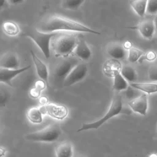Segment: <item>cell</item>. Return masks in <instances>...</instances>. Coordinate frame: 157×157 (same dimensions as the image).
<instances>
[{"instance_id": "cell-27", "label": "cell", "mask_w": 157, "mask_h": 157, "mask_svg": "<svg viewBox=\"0 0 157 157\" xmlns=\"http://www.w3.org/2000/svg\"><path fill=\"white\" fill-rule=\"evenodd\" d=\"M148 76L151 81L157 82V65H152L149 67Z\"/></svg>"}, {"instance_id": "cell-29", "label": "cell", "mask_w": 157, "mask_h": 157, "mask_svg": "<svg viewBox=\"0 0 157 157\" xmlns=\"http://www.w3.org/2000/svg\"><path fill=\"white\" fill-rule=\"evenodd\" d=\"M40 93H41V91H40L36 88L33 87L29 90V96L32 98H34V99L39 98H40L39 96L40 95Z\"/></svg>"}, {"instance_id": "cell-19", "label": "cell", "mask_w": 157, "mask_h": 157, "mask_svg": "<svg viewBox=\"0 0 157 157\" xmlns=\"http://www.w3.org/2000/svg\"><path fill=\"white\" fill-rule=\"evenodd\" d=\"M131 86L148 94L157 92V84L153 83H132Z\"/></svg>"}, {"instance_id": "cell-10", "label": "cell", "mask_w": 157, "mask_h": 157, "mask_svg": "<svg viewBox=\"0 0 157 157\" xmlns=\"http://www.w3.org/2000/svg\"><path fill=\"white\" fill-rule=\"evenodd\" d=\"M128 104L135 113L145 115L148 109V96L147 94H143L133 99Z\"/></svg>"}, {"instance_id": "cell-21", "label": "cell", "mask_w": 157, "mask_h": 157, "mask_svg": "<svg viewBox=\"0 0 157 157\" xmlns=\"http://www.w3.org/2000/svg\"><path fill=\"white\" fill-rule=\"evenodd\" d=\"M2 29L3 32L10 36H17L20 33L18 25L13 21H6L2 24Z\"/></svg>"}, {"instance_id": "cell-32", "label": "cell", "mask_w": 157, "mask_h": 157, "mask_svg": "<svg viewBox=\"0 0 157 157\" xmlns=\"http://www.w3.org/2000/svg\"><path fill=\"white\" fill-rule=\"evenodd\" d=\"M123 47L126 50H129L132 47V43L130 41H126L124 42V43L123 45Z\"/></svg>"}, {"instance_id": "cell-31", "label": "cell", "mask_w": 157, "mask_h": 157, "mask_svg": "<svg viewBox=\"0 0 157 157\" xmlns=\"http://www.w3.org/2000/svg\"><path fill=\"white\" fill-rule=\"evenodd\" d=\"M39 103L42 105H47L48 102V99L46 96H41L39 98Z\"/></svg>"}, {"instance_id": "cell-15", "label": "cell", "mask_w": 157, "mask_h": 157, "mask_svg": "<svg viewBox=\"0 0 157 157\" xmlns=\"http://www.w3.org/2000/svg\"><path fill=\"white\" fill-rule=\"evenodd\" d=\"M30 52L31 54L33 62L36 66V72L37 75L41 80H43L47 83L48 80V75H49L47 66L44 62H42L35 55V53L33 52V50H31Z\"/></svg>"}, {"instance_id": "cell-16", "label": "cell", "mask_w": 157, "mask_h": 157, "mask_svg": "<svg viewBox=\"0 0 157 157\" xmlns=\"http://www.w3.org/2000/svg\"><path fill=\"white\" fill-rule=\"evenodd\" d=\"M56 157H73L74 150L72 144L69 142H64L58 145L55 148Z\"/></svg>"}, {"instance_id": "cell-30", "label": "cell", "mask_w": 157, "mask_h": 157, "mask_svg": "<svg viewBox=\"0 0 157 157\" xmlns=\"http://www.w3.org/2000/svg\"><path fill=\"white\" fill-rule=\"evenodd\" d=\"M145 59L148 61H152L156 58V53L153 51H148L145 53Z\"/></svg>"}, {"instance_id": "cell-34", "label": "cell", "mask_w": 157, "mask_h": 157, "mask_svg": "<svg viewBox=\"0 0 157 157\" xmlns=\"http://www.w3.org/2000/svg\"><path fill=\"white\" fill-rule=\"evenodd\" d=\"M154 20H155V26H156V28H157V14L156 15L155 18H154Z\"/></svg>"}, {"instance_id": "cell-11", "label": "cell", "mask_w": 157, "mask_h": 157, "mask_svg": "<svg viewBox=\"0 0 157 157\" xmlns=\"http://www.w3.org/2000/svg\"><path fill=\"white\" fill-rule=\"evenodd\" d=\"M30 67H31L30 66H28L21 68L16 69L0 68V82L4 83L12 86V79L15 78L16 76H17L18 75L28 70Z\"/></svg>"}, {"instance_id": "cell-6", "label": "cell", "mask_w": 157, "mask_h": 157, "mask_svg": "<svg viewBox=\"0 0 157 157\" xmlns=\"http://www.w3.org/2000/svg\"><path fill=\"white\" fill-rule=\"evenodd\" d=\"M78 64V60L75 58H64L55 67V77L57 80L62 81V83H63L66 77Z\"/></svg>"}, {"instance_id": "cell-22", "label": "cell", "mask_w": 157, "mask_h": 157, "mask_svg": "<svg viewBox=\"0 0 157 157\" xmlns=\"http://www.w3.org/2000/svg\"><path fill=\"white\" fill-rule=\"evenodd\" d=\"M120 74L127 82L134 83L137 78V73L135 69L131 66L124 65L122 66Z\"/></svg>"}, {"instance_id": "cell-20", "label": "cell", "mask_w": 157, "mask_h": 157, "mask_svg": "<svg viewBox=\"0 0 157 157\" xmlns=\"http://www.w3.org/2000/svg\"><path fill=\"white\" fill-rule=\"evenodd\" d=\"M147 0H137V1H131L129 4L131 7L133 9L134 12L140 17H143L147 11Z\"/></svg>"}, {"instance_id": "cell-35", "label": "cell", "mask_w": 157, "mask_h": 157, "mask_svg": "<svg viewBox=\"0 0 157 157\" xmlns=\"http://www.w3.org/2000/svg\"><path fill=\"white\" fill-rule=\"evenodd\" d=\"M10 2H12V3H13V4H17V3H20V2H23V1L18 0V1H10Z\"/></svg>"}, {"instance_id": "cell-8", "label": "cell", "mask_w": 157, "mask_h": 157, "mask_svg": "<svg viewBox=\"0 0 157 157\" xmlns=\"http://www.w3.org/2000/svg\"><path fill=\"white\" fill-rule=\"evenodd\" d=\"M87 72L88 68L86 64L83 63L77 64L63 81V85L69 86L80 82L85 77Z\"/></svg>"}, {"instance_id": "cell-12", "label": "cell", "mask_w": 157, "mask_h": 157, "mask_svg": "<svg viewBox=\"0 0 157 157\" xmlns=\"http://www.w3.org/2000/svg\"><path fill=\"white\" fill-rule=\"evenodd\" d=\"M20 62L16 53L8 52L4 53L0 59V68L16 69H18Z\"/></svg>"}, {"instance_id": "cell-5", "label": "cell", "mask_w": 157, "mask_h": 157, "mask_svg": "<svg viewBox=\"0 0 157 157\" xmlns=\"http://www.w3.org/2000/svg\"><path fill=\"white\" fill-rule=\"evenodd\" d=\"M24 35L35 42L47 59L50 57V45L52 38L55 36L54 33H42L35 29L28 30L24 33Z\"/></svg>"}, {"instance_id": "cell-7", "label": "cell", "mask_w": 157, "mask_h": 157, "mask_svg": "<svg viewBox=\"0 0 157 157\" xmlns=\"http://www.w3.org/2000/svg\"><path fill=\"white\" fill-rule=\"evenodd\" d=\"M39 108L43 115H48L58 120H64L68 115L67 107L63 105L50 102L45 105H41Z\"/></svg>"}, {"instance_id": "cell-25", "label": "cell", "mask_w": 157, "mask_h": 157, "mask_svg": "<svg viewBox=\"0 0 157 157\" xmlns=\"http://www.w3.org/2000/svg\"><path fill=\"white\" fill-rule=\"evenodd\" d=\"M84 2L83 0H66L62 2L61 6L66 9L77 10Z\"/></svg>"}, {"instance_id": "cell-3", "label": "cell", "mask_w": 157, "mask_h": 157, "mask_svg": "<svg viewBox=\"0 0 157 157\" xmlns=\"http://www.w3.org/2000/svg\"><path fill=\"white\" fill-rule=\"evenodd\" d=\"M122 109L123 102L121 96L120 95L114 96L112 98L108 111L106 112V113L103 117L93 123L83 124L82 126L77 131V132L98 129L101 126H102L105 122L108 121L109 119L120 114L121 112Z\"/></svg>"}, {"instance_id": "cell-28", "label": "cell", "mask_w": 157, "mask_h": 157, "mask_svg": "<svg viewBox=\"0 0 157 157\" xmlns=\"http://www.w3.org/2000/svg\"><path fill=\"white\" fill-rule=\"evenodd\" d=\"M46 84L47 83L44 81L43 80H37L35 83H34V87L39 90L40 91H43L45 88H46Z\"/></svg>"}, {"instance_id": "cell-18", "label": "cell", "mask_w": 157, "mask_h": 157, "mask_svg": "<svg viewBox=\"0 0 157 157\" xmlns=\"http://www.w3.org/2000/svg\"><path fill=\"white\" fill-rule=\"evenodd\" d=\"M43 114L40 108L37 107H32L29 108L26 112V117L29 121L34 124H39L43 120Z\"/></svg>"}, {"instance_id": "cell-9", "label": "cell", "mask_w": 157, "mask_h": 157, "mask_svg": "<svg viewBox=\"0 0 157 157\" xmlns=\"http://www.w3.org/2000/svg\"><path fill=\"white\" fill-rule=\"evenodd\" d=\"M136 28L143 37L146 39H151L153 36L156 28L154 18H146L142 20Z\"/></svg>"}, {"instance_id": "cell-2", "label": "cell", "mask_w": 157, "mask_h": 157, "mask_svg": "<svg viewBox=\"0 0 157 157\" xmlns=\"http://www.w3.org/2000/svg\"><path fill=\"white\" fill-rule=\"evenodd\" d=\"M78 42L77 37L72 34H60L52 42V47L56 57L67 58L74 51Z\"/></svg>"}, {"instance_id": "cell-33", "label": "cell", "mask_w": 157, "mask_h": 157, "mask_svg": "<svg viewBox=\"0 0 157 157\" xmlns=\"http://www.w3.org/2000/svg\"><path fill=\"white\" fill-rule=\"evenodd\" d=\"M6 149L5 148H3L2 147H1V156L2 157L4 156V155H5V153H6Z\"/></svg>"}, {"instance_id": "cell-13", "label": "cell", "mask_w": 157, "mask_h": 157, "mask_svg": "<svg viewBox=\"0 0 157 157\" xmlns=\"http://www.w3.org/2000/svg\"><path fill=\"white\" fill-rule=\"evenodd\" d=\"M73 53L82 61L89 59L91 56V51L83 38L78 39L77 44Z\"/></svg>"}, {"instance_id": "cell-26", "label": "cell", "mask_w": 157, "mask_h": 157, "mask_svg": "<svg viewBox=\"0 0 157 157\" xmlns=\"http://www.w3.org/2000/svg\"><path fill=\"white\" fill-rule=\"evenodd\" d=\"M146 12L151 15L157 14V0H149L147 1Z\"/></svg>"}, {"instance_id": "cell-24", "label": "cell", "mask_w": 157, "mask_h": 157, "mask_svg": "<svg viewBox=\"0 0 157 157\" xmlns=\"http://www.w3.org/2000/svg\"><path fill=\"white\" fill-rule=\"evenodd\" d=\"M144 55H145L144 52L137 48L132 47L128 50V59L131 63H135Z\"/></svg>"}, {"instance_id": "cell-23", "label": "cell", "mask_w": 157, "mask_h": 157, "mask_svg": "<svg viewBox=\"0 0 157 157\" xmlns=\"http://www.w3.org/2000/svg\"><path fill=\"white\" fill-rule=\"evenodd\" d=\"M113 88L117 91L125 90L128 88V83L120 73L113 77Z\"/></svg>"}, {"instance_id": "cell-14", "label": "cell", "mask_w": 157, "mask_h": 157, "mask_svg": "<svg viewBox=\"0 0 157 157\" xmlns=\"http://www.w3.org/2000/svg\"><path fill=\"white\" fill-rule=\"evenodd\" d=\"M122 66L121 63L115 59H110L106 61L103 66L104 73L109 77H114L121 72Z\"/></svg>"}, {"instance_id": "cell-1", "label": "cell", "mask_w": 157, "mask_h": 157, "mask_svg": "<svg viewBox=\"0 0 157 157\" xmlns=\"http://www.w3.org/2000/svg\"><path fill=\"white\" fill-rule=\"evenodd\" d=\"M36 29L40 32L51 33L57 31H67L80 33H87L93 34H101L82 23L59 16H51L39 23Z\"/></svg>"}, {"instance_id": "cell-4", "label": "cell", "mask_w": 157, "mask_h": 157, "mask_svg": "<svg viewBox=\"0 0 157 157\" xmlns=\"http://www.w3.org/2000/svg\"><path fill=\"white\" fill-rule=\"evenodd\" d=\"M62 131L58 124H50L44 128L26 134L25 139L35 142H52L57 140L61 136Z\"/></svg>"}, {"instance_id": "cell-36", "label": "cell", "mask_w": 157, "mask_h": 157, "mask_svg": "<svg viewBox=\"0 0 157 157\" xmlns=\"http://www.w3.org/2000/svg\"><path fill=\"white\" fill-rule=\"evenodd\" d=\"M149 157H157V154L156 153H153V154H151Z\"/></svg>"}, {"instance_id": "cell-17", "label": "cell", "mask_w": 157, "mask_h": 157, "mask_svg": "<svg viewBox=\"0 0 157 157\" xmlns=\"http://www.w3.org/2000/svg\"><path fill=\"white\" fill-rule=\"evenodd\" d=\"M107 53L113 58L115 59H124L128 52L120 44H113L110 45L107 49Z\"/></svg>"}]
</instances>
